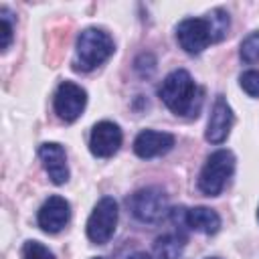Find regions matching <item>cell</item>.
I'll list each match as a JSON object with an SVG mask.
<instances>
[{
	"label": "cell",
	"instance_id": "1",
	"mask_svg": "<svg viewBox=\"0 0 259 259\" xmlns=\"http://www.w3.org/2000/svg\"><path fill=\"white\" fill-rule=\"evenodd\" d=\"M158 95L164 105L182 117H196L202 103V89L194 83L186 69H176L164 77L158 87Z\"/></svg>",
	"mask_w": 259,
	"mask_h": 259
},
{
	"label": "cell",
	"instance_id": "2",
	"mask_svg": "<svg viewBox=\"0 0 259 259\" xmlns=\"http://www.w3.org/2000/svg\"><path fill=\"white\" fill-rule=\"evenodd\" d=\"M115 51V42L111 34L103 28L89 26L79 32L75 45V69L77 71H93L103 65Z\"/></svg>",
	"mask_w": 259,
	"mask_h": 259
},
{
	"label": "cell",
	"instance_id": "3",
	"mask_svg": "<svg viewBox=\"0 0 259 259\" xmlns=\"http://www.w3.org/2000/svg\"><path fill=\"white\" fill-rule=\"evenodd\" d=\"M233 172H235V154L225 148L212 152L198 174V190L206 196H219L227 186L229 178L233 176Z\"/></svg>",
	"mask_w": 259,
	"mask_h": 259
},
{
	"label": "cell",
	"instance_id": "4",
	"mask_svg": "<svg viewBox=\"0 0 259 259\" xmlns=\"http://www.w3.org/2000/svg\"><path fill=\"white\" fill-rule=\"evenodd\" d=\"M117 227V202L111 196H103L93 206L89 219H87V239L95 245H105Z\"/></svg>",
	"mask_w": 259,
	"mask_h": 259
},
{
	"label": "cell",
	"instance_id": "5",
	"mask_svg": "<svg viewBox=\"0 0 259 259\" xmlns=\"http://www.w3.org/2000/svg\"><path fill=\"white\" fill-rule=\"evenodd\" d=\"M127 206L138 221L158 223L168 212V198L160 188L148 186V188H140L138 192H134L132 198L127 200Z\"/></svg>",
	"mask_w": 259,
	"mask_h": 259
},
{
	"label": "cell",
	"instance_id": "6",
	"mask_svg": "<svg viewBox=\"0 0 259 259\" xmlns=\"http://www.w3.org/2000/svg\"><path fill=\"white\" fill-rule=\"evenodd\" d=\"M85 105H87V91L81 85L73 81L59 83L53 97V107L63 121H75L77 117H81Z\"/></svg>",
	"mask_w": 259,
	"mask_h": 259
},
{
	"label": "cell",
	"instance_id": "7",
	"mask_svg": "<svg viewBox=\"0 0 259 259\" xmlns=\"http://www.w3.org/2000/svg\"><path fill=\"white\" fill-rule=\"evenodd\" d=\"M176 40L180 49H184L188 55H198L202 53L210 42V26L206 18H184L176 26Z\"/></svg>",
	"mask_w": 259,
	"mask_h": 259
},
{
	"label": "cell",
	"instance_id": "8",
	"mask_svg": "<svg viewBox=\"0 0 259 259\" xmlns=\"http://www.w3.org/2000/svg\"><path fill=\"white\" fill-rule=\"evenodd\" d=\"M123 142L121 127L109 119L97 121L89 136V150L95 158H109L113 156Z\"/></svg>",
	"mask_w": 259,
	"mask_h": 259
},
{
	"label": "cell",
	"instance_id": "9",
	"mask_svg": "<svg viewBox=\"0 0 259 259\" xmlns=\"http://www.w3.org/2000/svg\"><path fill=\"white\" fill-rule=\"evenodd\" d=\"M71 219V204L67 198L55 194V196H49L42 206L38 208V214H36V223L38 227L45 231V233H59L61 229L67 227Z\"/></svg>",
	"mask_w": 259,
	"mask_h": 259
},
{
	"label": "cell",
	"instance_id": "10",
	"mask_svg": "<svg viewBox=\"0 0 259 259\" xmlns=\"http://www.w3.org/2000/svg\"><path fill=\"white\" fill-rule=\"evenodd\" d=\"M233 123H235V115H233L231 105L227 103V99L223 95H217V99H214V103L210 107V115H208L204 138L210 144H223L229 138Z\"/></svg>",
	"mask_w": 259,
	"mask_h": 259
},
{
	"label": "cell",
	"instance_id": "11",
	"mask_svg": "<svg viewBox=\"0 0 259 259\" xmlns=\"http://www.w3.org/2000/svg\"><path fill=\"white\" fill-rule=\"evenodd\" d=\"M38 156L42 160V166L51 178L53 184L61 186L69 180V164H67V154L65 148L57 142H45L38 148Z\"/></svg>",
	"mask_w": 259,
	"mask_h": 259
},
{
	"label": "cell",
	"instance_id": "12",
	"mask_svg": "<svg viewBox=\"0 0 259 259\" xmlns=\"http://www.w3.org/2000/svg\"><path fill=\"white\" fill-rule=\"evenodd\" d=\"M172 146H174V136L168 132H156V130H144L134 140V152L144 160L162 156L170 152Z\"/></svg>",
	"mask_w": 259,
	"mask_h": 259
},
{
	"label": "cell",
	"instance_id": "13",
	"mask_svg": "<svg viewBox=\"0 0 259 259\" xmlns=\"http://www.w3.org/2000/svg\"><path fill=\"white\" fill-rule=\"evenodd\" d=\"M184 223H186V227H190L192 231L202 233V235H214L221 229L219 212L208 206H194V208L184 210Z\"/></svg>",
	"mask_w": 259,
	"mask_h": 259
},
{
	"label": "cell",
	"instance_id": "14",
	"mask_svg": "<svg viewBox=\"0 0 259 259\" xmlns=\"http://www.w3.org/2000/svg\"><path fill=\"white\" fill-rule=\"evenodd\" d=\"M182 249H184V237L174 233H166L158 237L154 243V253L160 259H180Z\"/></svg>",
	"mask_w": 259,
	"mask_h": 259
},
{
	"label": "cell",
	"instance_id": "15",
	"mask_svg": "<svg viewBox=\"0 0 259 259\" xmlns=\"http://www.w3.org/2000/svg\"><path fill=\"white\" fill-rule=\"evenodd\" d=\"M204 18H206V22H208V26H210L212 42L223 40L225 34H227V30H229V24H231V20H229V12H225L223 8H214V10H210Z\"/></svg>",
	"mask_w": 259,
	"mask_h": 259
},
{
	"label": "cell",
	"instance_id": "16",
	"mask_svg": "<svg viewBox=\"0 0 259 259\" xmlns=\"http://www.w3.org/2000/svg\"><path fill=\"white\" fill-rule=\"evenodd\" d=\"M239 55H241L243 63H247V65H253L259 61V30H253L251 34H247L241 40Z\"/></svg>",
	"mask_w": 259,
	"mask_h": 259
},
{
	"label": "cell",
	"instance_id": "17",
	"mask_svg": "<svg viewBox=\"0 0 259 259\" xmlns=\"http://www.w3.org/2000/svg\"><path fill=\"white\" fill-rule=\"evenodd\" d=\"M22 259H55V253L40 241H26L22 245Z\"/></svg>",
	"mask_w": 259,
	"mask_h": 259
},
{
	"label": "cell",
	"instance_id": "18",
	"mask_svg": "<svg viewBox=\"0 0 259 259\" xmlns=\"http://www.w3.org/2000/svg\"><path fill=\"white\" fill-rule=\"evenodd\" d=\"M239 85L241 89L251 95V97H259V69H249L239 77Z\"/></svg>",
	"mask_w": 259,
	"mask_h": 259
},
{
	"label": "cell",
	"instance_id": "19",
	"mask_svg": "<svg viewBox=\"0 0 259 259\" xmlns=\"http://www.w3.org/2000/svg\"><path fill=\"white\" fill-rule=\"evenodd\" d=\"M0 14H2V18H0V30H2V51H6L8 47H10V42H12V24H10V20H8V14H6V8H2L0 10Z\"/></svg>",
	"mask_w": 259,
	"mask_h": 259
},
{
	"label": "cell",
	"instance_id": "20",
	"mask_svg": "<svg viewBox=\"0 0 259 259\" xmlns=\"http://www.w3.org/2000/svg\"><path fill=\"white\" fill-rule=\"evenodd\" d=\"M130 259H152V257H150L148 253H142V251H138V253H134Z\"/></svg>",
	"mask_w": 259,
	"mask_h": 259
},
{
	"label": "cell",
	"instance_id": "21",
	"mask_svg": "<svg viewBox=\"0 0 259 259\" xmlns=\"http://www.w3.org/2000/svg\"><path fill=\"white\" fill-rule=\"evenodd\" d=\"M204 259H221V257H204Z\"/></svg>",
	"mask_w": 259,
	"mask_h": 259
},
{
	"label": "cell",
	"instance_id": "22",
	"mask_svg": "<svg viewBox=\"0 0 259 259\" xmlns=\"http://www.w3.org/2000/svg\"><path fill=\"white\" fill-rule=\"evenodd\" d=\"M257 219H259V208H257Z\"/></svg>",
	"mask_w": 259,
	"mask_h": 259
},
{
	"label": "cell",
	"instance_id": "23",
	"mask_svg": "<svg viewBox=\"0 0 259 259\" xmlns=\"http://www.w3.org/2000/svg\"><path fill=\"white\" fill-rule=\"evenodd\" d=\"M95 259H103V257H95Z\"/></svg>",
	"mask_w": 259,
	"mask_h": 259
}]
</instances>
